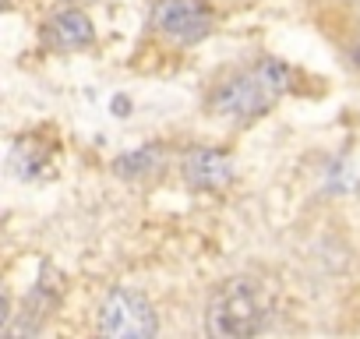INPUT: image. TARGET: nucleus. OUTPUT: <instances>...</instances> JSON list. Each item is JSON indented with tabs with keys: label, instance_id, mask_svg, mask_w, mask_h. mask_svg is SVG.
Listing matches in <instances>:
<instances>
[{
	"label": "nucleus",
	"instance_id": "3",
	"mask_svg": "<svg viewBox=\"0 0 360 339\" xmlns=\"http://www.w3.org/2000/svg\"><path fill=\"white\" fill-rule=\"evenodd\" d=\"M159 328L152 304L134 290H113L99 307V335L110 339H152Z\"/></svg>",
	"mask_w": 360,
	"mask_h": 339
},
{
	"label": "nucleus",
	"instance_id": "1",
	"mask_svg": "<svg viewBox=\"0 0 360 339\" xmlns=\"http://www.w3.org/2000/svg\"><path fill=\"white\" fill-rule=\"evenodd\" d=\"M286 82H290V68L272 60V57H265V60L237 71L223 85H216V92L209 96V110L216 117L240 120V124L255 120L286 92Z\"/></svg>",
	"mask_w": 360,
	"mask_h": 339
},
{
	"label": "nucleus",
	"instance_id": "9",
	"mask_svg": "<svg viewBox=\"0 0 360 339\" xmlns=\"http://www.w3.org/2000/svg\"><path fill=\"white\" fill-rule=\"evenodd\" d=\"M353 60H356V64H360V46H356V50H353Z\"/></svg>",
	"mask_w": 360,
	"mask_h": 339
},
{
	"label": "nucleus",
	"instance_id": "8",
	"mask_svg": "<svg viewBox=\"0 0 360 339\" xmlns=\"http://www.w3.org/2000/svg\"><path fill=\"white\" fill-rule=\"evenodd\" d=\"M43 162H46V155H39L36 152V141H29V138H22L15 145V152H11V166H15L18 177H32Z\"/></svg>",
	"mask_w": 360,
	"mask_h": 339
},
{
	"label": "nucleus",
	"instance_id": "2",
	"mask_svg": "<svg viewBox=\"0 0 360 339\" xmlns=\"http://www.w3.org/2000/svg\"><path fill=\"white\" fill-rule=\"evenodd\" d=\"M265 325V304L255 283L230 279L216 290L209 304V332L216 339H244Z\"/></svg>",
	"mask_w": 360,
	"mask_h": 339
},
{
	"label": "nucleus",
	"instance_id": "5",
	"mask_svg": "<svg viewBox=\"0 0 360 339\" xmlns=\"http://www.w3.org/2000/svg\"><path fill=\"white\" fill-rule=\"evenodd\" d=\"M184 170V181L195 191H223L233 181V162L226 152L219 148H191L180 162Z\"/></svg>",
	"mask_w": 360,
	"mask_h": 339
},
{
	"label": "nucleus",
	"instance_id": "6",
	"mask_svg": "<svg viewBox=\"0 0 360 339\" xmlns=\"http://www.w3.org/2000/svg\"><path fill=\"white\" fill-rule=\"evenodd\" d=\"M92 22L85 11L78 8H68V11H57L46 25H43V39L50 50H60V53H71V50H82L92 43Z\"/></svg>",
	"mask_w": 360,
	"mask_h": 339
},
{
	"label": "nucleus",
	"instance_id": "4",
	"mask_svg": "<svg viewBox=\"0 0 360 339\" xmlns=\"http://www.w3.org/2000/svg\"><path fill=\"white\" fill-rule=\"evenodd\" d=\"M152 29L159 36H166L169 43L191 46V43H202L212 32V11L202 0H155Z\"/></svg>",
	"mask_w": 360,
	"mask_h": 339
},
{
	"label": "nucleus",
	"instance_id": "7",
	"mask_svg": "<svg viewBox=\"0 0 360 339\" xmlns=\"http://www.w3.org/2000/svg\"><path fill=\"white\" fill-rule=\"evenodd\" d=\"M162 162H166V148L159 141H152V145H141V148L124 152L120 159H113V174L120 181H148L162 170Z\"/></svg>",
	"mask_w": 360,
	"mask_h": 339
}]
</instances>
